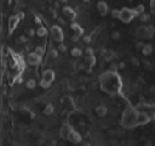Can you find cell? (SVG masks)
Listing matches in <instances>:
<instances>
[{
	"label": "cell",
	"mask_w": 155,
	"mask_h": 146,
	"mask_svg": "<svg viewBox=\"0 0 155 146\" xmlns=\"http://www.w3.org/2000/svg\"><path fill=\"white\" fill-rule=\"evenodd\" d=\"M101 89L108 95H116L122 89V80L121 77L118 74V72H113L108 70L103 72L98 78Z\"/></svg>",
	"instance_id": "cell-1"
},
{
	"label": "cell",
	"mask_w": 155,
	"mask_h": 146,
	"mask_svg": "<svg viewBox=\"0 0 155 146\" xmlns=\"http://www.w3.org/2000/svg\"><path fill=\"white\" fill-rule=\"evenodd\" d=\"M138 116H139V110L137 107H127L124 112H122L120 123L121 125L126 128V129H132V128L139 127L138 125Z\"/></svg>",
	"instance_id": "cell-2"
},
{
	"label": "cell",
	"mask_w": 155,
	"mask_h": 146,
	"mask_svg": "<svg viewBox=\"0 0 155 146\" xmlns=\"http://www.w3.org/2000/svg\"><path fill=\"white\" fill-rule=\"evenodd\" d=\"M154 34H155V31L153 27L139 26L137 31H136V36L139 39H150L154 36Z\"/></svg>",
	"instance_id": "cell-3"
},
{
	"label": "cell",
	"mask_w": 155,
	"mask_h": 146,
	"mask_svg": "<svg viewBox=\"0 0 155 146\" xmlns=\"http://www.w3.org/2000/svg\"><path fill=\"white\" fill-rule=\"evenodd\" d=\"M136 15L135 9H129V7H122L120 10V16L119 20L122 22V23H130V22L133 20Z\"/></svg>",
	"instance_id": "cell-4"
},
{
	"label": "cell",
	"mask_w": 155,
	"mask_h": 146,
	"mask_svg": "<svg viewBox=\"0 0 155 146\" xmlns=\"http://www.w3.org/2000/svg\"><path fill=\"white\" fill-rule=\"evenodd\" d=\"M55 79V72L53 70H45L41 74V80H40V86L43 88H49Z\"/></svg>",
	"instance_id": "cell-5"
},
{
	"label": "cell",
	"mask_w": 155,
	"mask_h": 146,
	"mask_svg": "<svg viewBox=\"0 0 155 146\" xmlns=\"http://www.w3.org/2000/svg\"><path fill=\"white\" fill-rule=\"evenodd\" d=\"M50 32H51V36L52 39L55 40V42L57 43H62L63 42V38H64V33H63V31L60 26L55 25L51 27V29H50Z\"/></svg>",
	"instance_id": "cell-6"
},
{
	"label": "cell",
	"mask_w": 155,
	"mask_h": 146,
	"mask_svg": "<svg viewBox=\"0 0 155 146\" xmlns=\"http://www.w3.org/2000/svg\"><path fill=\"white\" fill-rule=\"evenodd\" d=\"M26 61H27V63H28V65H30V66H39L40 62H41V56H39L38 54H35V52L33 51V52H30V54L27 55Z\"/></svg>",
	"instance_id": "cell-7"
},
{
	"label": "cell",
	"mask_w": 155,
	"mask_h": 146,
	"mask_svg": "<svg viewBox=\"0 0 155 146\" xmlns=\"http://www.w3.org/2000/svg\"><path fill=\"white\" fill-rule=\"evenodd\" d=\"M73 127L70 124H63L60 129V136L62 139H68L69 138V135L73 133Z\"/></svg>",
	"instance_id": "cell-8"
},
{
	"label": "cell",
	"mask_w": 155,
	"mask_h": 146,
	"mask_svg": "<svg viewBox=\"0 0 155 146\" xmlns=\"http://www.w3.org/2000/svg\"><path fill=\"white\" fill-rule=\"evenodd\" d=\"M152 121V118L149 117V115L147 112L144 111H139V116H138V125L142 127V125H145Z\"/></svg>",
	"instance_id": "cell-9"
},
{
	"label": "cell",
	"mask_w": 155,
	"mask_h": 146,
	"mask_svg": "<svg viewBox=\"0 0 155 146\" xmlns=\"http://www.w3.org/2000/svg\"><path fill=\"white\" fill-rule=\"evenodd\" d=\"M20 18H18L16 15H13V16H10L9 17V32H10V33H12L13 31L16 29V27H17V25L20 23Z\"/></svg>",
	"instance_id": "cell-10"
},
{
	"label": "cell",
	"mask_w": 155,
	"mask_h": 146,
	"mask_svg": "<svg viewBox=\"0 0 155 146\" xmlns=\"http://www.w3.org/2000/svg\"><path fill=\"white\" fill-rule=\"evenodd\" d=\"M97 10H98V12L101 13L102 16H106L107 13L109 12V6H108L107 1H104V0L98 1V3H97Z\"/></svg>",
	"instance_id": "cell-11"
},
{
	"label": "cell",
	"mask_w": 155,
	"mask_h": 146,
	"mask_svg": "<svg viewBox=\"0 0 155 146\" xmlns=\"http://www.w3.org/2000/svg\"><path fill=\"white\" fill-rule=\"evenodd\" d=\"M68 140H69L72 144L78 145V144H81V141H83V136L80 135V133H78V131L73 130V133L69 135V138H68Z\"/></svg>",
	"instance_id": "cell-12"
},
{
	"label": "cell",
	"mask_w": 155,
	"mask_h": 146,
	"mask_svg": "<svg viewBox=\"0 0 155 146\" xmlns=\"http://www.w3.org/2000/svg\"><path fill=\"white\" fill-rule=\"evenodd\" d=\"M63 13H64V15L69 18L72 22H74L75 17H76V13H75V11L73 10L70 6H64V7H63Z\"/></svg>",
	"instance_id": "cell-13"
},
{
	"label": "cell",
	"mask_w": 155,
	"mask_h": 146,
	"mask_svg": "<svg viewBox=\"0 0 155 146\" xmlns=\"http://www.w3.org/2000/svg\"><path fill=\"white\" fill-rule=\"evenodd\" d=\"M102 56L106 61H112L113 58L115 57V52H114L112 49H106L102 51Z\"/></svg>",
	"instance_id": "cell-14"
},
{
	"label": "cell",
	"mask_w": 155,
	"mask_h": 146,
	"mask_svg": "<svg viewBox=\"0 0 155 146\" xmlns=\"http://www.w3.org/2000/svg\"><path fill=\"white\" fill-rule=\"evenodd\" d=\"M70 28L73 29V32H74V34H76V35L81 36V35L84 34V29H83V27H81L79 23H76V22H73V23L70 25Z\"/></svg>",
	"instance_id": "cell-15"
},
{
	"label": "cell",
	"mask_w": 155,
	"mask_h": 146,
	"mask_svg": "<svg viewBox=\"0 0 155 146\" xmlns=\"http://www.w3.org/2000/svg\"><path fill=\"white\" fill-rule=\"evenodd\" d=\"M96 62H97V60H96L95 55H90V56L85 57V65L87 67H93L96 65Z\"/></svg>",
	"instance_id": "cell-16"
},
{
	"label": "cell",
	"mask_w": 155,
	"mask_h": 146,
	"mask_svg": "<svg viewBox=\"0 0 155 146\" xmlns=\"http://www.w3.org/2000/svg\"><path fill=\"white\" fill-rule=\"evenodd\" d=\"M108 112V108L106 106H103V105H99V106L96 107V113H97L98 117H104L107 115Z\"/></svg>",
	"instance_id": "cell-17"
},
{
	"label": "cell",
	"mask_w": 155,
	"mask_h": 146,
	"mask_svg": "<svg viewBox=\"0 0 155 146\" xmlns=\"http://www.w3.org/2000/svg\"><path fill=\"white\" fill-rule=\"evenodd\" d=\"M64 104H66V107H67L68 111H74L75 110V104H74V101H73V99L70 96L66 98Z\"/></svg>",
	"instance_id": "cell-18"
},
{
	"label": "cell",
	"mask_w": 155,
	"mask_h": 146,
	"mask_svg": "<svg viewBox=\"0 0 155 146\" xmlns=\"http://www.w3.org/2000/svg\"><path fill=\"white\" fill-rule=\"evenodd\" d=\"M152 52H153V45L152 44H145L143 50H142V54L144 56H149V55H152Z\"/></svg>",
	"instance_id": "cell-19"
},
{
	"label": "cell",
	"mask_w": 155,
	"mask_h": 146,
	"mask_svg": "<svg viewBox=\"0 0 155 146\" xmlns=\"http://www.w3.org/2000/svg\"><path fill=\"white\" fill-rule=\"evenodd\" d=\"M53 105L52 104H47L46 106H45V108H44V115L45 116H51L52 113H53Z\"/></svg>",
	"instance_id": "cell-20"
},
{
	"label": "cell",
	"mask_w": 155,
	"mask_h": 146,
	"mask_svg": "<svg viewBox=\"0 0 155 146\" xmlns=\"http://www.w3.org/2000/svg\"><path fill=\"white\" fill-rule=\"evenodd\" d=\"M36 35L40 36V38H45V36L47 35V29L45 28V27H39V28L36 29Z\"/></svg>",
	"instance_id": "cell-21"
},
{
	"label": "cell",
	"mask_w": 155,
	"mask_h": 146,
	"mask_svg": "<svg viewBox=\"0 0 155 146\" xmlns=\"http://www.w3.org/2000/svg\"><path fill=\"white\" fill-rule=\"evenodd\" d=\"M135 12H136V15H142V13H144L145 12V7H144V5L143 4H139V5H137L135 7Z\"/></svg>",
	"instance_id": "cell-22"
},
{
	"label": "cell",
	"mask_w": 155,
	"mask_h": 146,
	"mask_svg": "<svg viewBox=\"0 0 155 146\" xmlns=\"http://www.w3.org/2000/svg\"><path fill=\"white\" fill-rule=\"evenodd\" d=\"M70 54H72V56H74V57H79V56H81V54H83V50H81V48H73Z\"/></svg>",
	"instance_id": "cell-23"
},
{
	"label": "cell",
	"mask_w": 155,
	"mask_h": 146,
	"mask_svg": "<svg viewBox=\"0 0 155 146\" xmlns=\"http://www.w3.org/2000/svg\"><path fill=\"white\" fill-rule=\"evenodd\" d=\"M34 52L35 54H38L39 56H44V54H45V46H43V45H38L35 49H34Z\"/></svg>",
	"instance_id": "cell-24"
},
{
	"label": "cell",
	"mask_w": 155,
	"mask_h": 146,
	"mask_svg": "<svg viewBox=\"0 0 155 146\" xmlns=\"http://www.w3.org/2000/svg\"><path fill=\"white\" fill-rule=\"evenodd\" d=\"M139 20H141V22H143V23H145V22H148L149 20H150V15L149 13H142V15L139 16Z\"/></svg>",
	"instance_id": "cell-25"
},
{
	"label": "cell",
	"mask_w": 155,
	"mask_h": 146,
	"mask_svg": "<svg viewBox=\"0 0 155 146\" xmlns=\"http://www.w3.org/2000/svg\"><path fill=\"white\" fill-rule=\"evenodd\" d=\"M26 85H27V88H29V89H34L35 88V85H36V82L34 80V79H28L27 80V83H26Z\"/></svg>",
	"instance_id": "cell-26"
},
{
	"label": "cell",
	"mask_w": 155,
	"mask_h": 146,
	"mask_svg": "<svg viewBox=\"0 0 155 146\" xmlns=\"http://www.w3.org/2000/svg\"><path fill=\"white\" fill-rule=\"evenodd\" d=\"M57 55H58V50L57 49H50V51H49V57L50 58H56Z\"/></svg>",
	"instance_id": "cell-27"
},
{
	"label": "cell",
	"mask_w": 155,
	"mask_h": 146,
	"mask_svg": "<svg viewBox=\"0 0 155 146\" xmlns=\"http://www.w3.org/2000/svg\"><path fill=\"white\" fill-rule=\"evenodd\" d=\"M57 50H58V52H66L67 46L63 43H60L58 44V46H57Z\"/></svg>",
	"instance_id": "cell-28"
},
{
	"label": "cell",
	"mask_w": 155,
	"mask_h": 146,
	"mask_svg": "<svg viewBox=\"0 0 155 146\" xmlns=\"http://www.w3.org/2000/svg\"><path fill=\"white\" fill-rule=\"evenodd\" d=\"M112 38L114 39V40H119L120 39V33L118 31H114L113 33H112Z\"/></svg>",
	"instance_id": "cell-29"
},
{
	"label": "cell",
	"mask_w": 155,
	"mask_h": 146,
	"mask_svg": "<svg viewBox=\"0 0 155 146\" xmlns=\"http://www.w3.org/2000/svg\"><path fill=\"white\" fill-rule=\"evenodd\" d=\"M112 16H113V18H118V20H119L120 10H112Z\"/></svg>",
	"instance_id": "cell-30"
},
{
	"label": "cell",
	"mask_w": 155,
	"mask_h": 146,
	"mask_svg": "<svg viewBox=\"0 0 155 146\" xmlns=\"http://www.w3.org/2000/svg\"><path fill=\"white\" fill-rule=\"evenodd\" d=\"M118 68H119V66H118V63H112L110 66H109V70L113 71V72H116Z\"/></svg>",
	"instance_id": "cell-31"
},
{
	"label": "cell",
	"mask_w": 155,
	"mask_h": 146,
	"mask_svg": "<svg viewBox=\"0 0 155 146\" xmlns=\"http://www.w3.org/2000/svg\"><path fill=\"white\" fill-rule=\"evenodd\" d=\"M150 12L155 13V0H150Z\"/></svg>",
	"instance_id": "cell-32"
},
{
	"label": "cell",
	"mask_w": 155,
	"mask_h": 146,
	"mask_svg": "<svg viewBox=\"0 0 155 146\" xmlns=\"http://www.w3.org/2000/svg\"><path fill=\"white\" fill-rule=\"evenodd\" d=\"M144 43L143 42H138L137 44H136V48H137L138 50H141V51H142V50H143V48H144Z\"/></svg>",
	"instance_id": "cell-33"
},
{
	"label": "cell",
	"mask_w": 155,
	"mask_h": 146,
	"mask_svg": "<svg viewBox=\"0 0 155 146\" xmlns=\"http://www.w3.org/2000/svg\"><path fill=\"white\" fill-rule=\"evenodd\" d=\"M84 52H85L86 56H90V55H93V51H92V49H91V48H86Z\"/></svg>",
	"instance_id": "cell-34"
},
{
	"label": "cell",
	"mask_w": 155,
	"mask_h": 146,
	"mask_svg": "<svg viewBox=\"0 0 155 146\" xmlns=\"http://www.w3.org/2000/svg\"><path fill=\"white\" fill-rule=\"evenodd\" d=\"M143 65H144V67H147V70H152V68H153V66L150 65L149 61H147V60L143 61Z\"/></svg>",
	"instance_id": "cell-35"
},
{
	"label": "cell",
	"mask_w": 155,
	"mask_h": 146,
	"mask_svg": "<svg viewBox=\"0 0 155 146\" xmlns=\"http://www.w3.org/2000/svg\"><path fill=\"white\" fill-rule=\"evenodd\" d=\"M27 33L29 34V36H33L34 34H36V31L33 28H29V29H27Z\"/></svg>",
	"instance_id": "cell-36"
},
{
	"label": "cell",
	"mask_w": 155,
	"mask_h": 146,
	"mask_svg": "<svg viewBox=\"0 0 155 146\" xmlns=\"http://www.w3.org/2000/svg\"><path fill=\"white\" fill-rule=\"evenodd\" d=\"M26 40H27L26 36H24V35H21L20 38H17V43H24Z\"/></svg>",
	"instance_id": "cell-37"
},
{
	"label": "cell",
	"mask_w": 155,
	"mask_h": 146,
	"mask_svg": "<svg viewBox=\"0 0 155 146\" xmlns=\"http://www.w3.org/2000/svg\"><path fill=\"white\" fill-rule=\"evenodd\" d=\"M16 16H17L18 18H20V20H23V18H24V12L20 11V12H17V13H16Z\"/></svg>",
	"instance_id": "cell-38"
},
{
	"label": "cell",
	"mask_w": 155,
	"mask_h": 146,
	"mask_svg": "<svg viewBox=\"0 0 155 146\" xmlns=\"http://www.w3.org/2000/svg\"><path fill=\"white\" fill-rule=\"evenodd\" d=\"M79 38H80L79 35H76V34H73V36H72V40H73V42H78V40H79Z\"/></svg>",
	"instance_id": "cell-39"
},
{
	"label": "cell",
	"mask_w": 155,
	"mask_h": 146,
	"mask_svg": "<svg viewBox=\"0 0 155 146\" xmlns=\"http://www.w3.org/2000/svg\"><path fill=\"white\" fill-rule=\"evenodd\" d=\"M90 42H91V38L89 35H85L84 36V43H90Z\"/></svg>",
	"instance_id": "cell-40"
},
{
	"label": "cell",
	"mask_w": 155,
	"mask_h": 146,
	"mask_svg": "<svg viewBox=\"0 0 155 146\" xmlns=\"http://www.w3.org/2000/svg\"><path fill=\"white\" fill-rule=\"evenodd\" d=\"M118 66H119V68H120V70H124V68H125V62H120L119 63V65H118Z\"/></svg>",
	"instance_id": "cell-41"
},
{
	"label": "cell",
	"mask_w": 155,
	"mask_h": 146,
	"mask_svg": "<svg viewBox=\"0 0 155 146\" xmlns=\"http://www.w3.org/2000/svg\"><path fill=\"white\" fill-rule=\"evenodd\" d=\"M132 63H133V65H138V61H137V58H132Z\"/></svg>",
	"instance_id": "cell-42"
},
{
	"label": "cell",
	"mask_w": 155,
	"mask_h": 146,
	"mask_svg": "<svg viewBox=\"0 0 155 146\" xmlns=\"http://www.w3.org/2000/svg\"><path fill=\"white\" fill-rule=\"evenodd\" d=\"M58 21H60L61 25H64V20H63V18H58Z\"/></svg>",
	"instance_id": "cell-43"
},
{
	"label": "cell",
	"mask_w": 155,
	"mask_h": 146,
	"mask_svg": "<svg viewBox=\"0 0 155 146\" xmlns=\"http://www.w3.org/2000/svg\"><path fill=\"white\" fill-rule=\"evenodd\" d=\"M81 146H91V145H90V144H87V143H84V144L81 145Z\"/></svg>",
	"instance_id": "cell-44"
},
{
	"label": "cell",
	"mask_w": 155,
	"mask_h": 146,
	"mask_svg": "<svg viewBox=\"0 0 155 146\" xmlns=\"http://www.w3.org/2000/svg\"><path fill=\"white\" fill-rule=\"evenodd\" d=\"M144 146H150V143H147V144H145Z\"/></svg>",
	"instance_id": "cell-45"
},
{
	"label": "cell",
	"mask_w": 155,
	"mask_h": 146,
	"mask_svg": "<svg viewBox=\"0 0 155 146\" xmlns=\"http://www.w3.org/2000/svg\"><path fill=\"white\" fill-rule=\"evenodd\" d=\"M61 1H62V3H66V1H67V0H61Z\"/></svg>",
	"instance_id": "cell-46"
},
{
	"label": "cell",
	"mask_w": 155,
	"mask_h": 146,
	"mask_svg": "<svg viewBox=\"0 0 155 146\" xmlns=\"http://www.w3.org/2000/svg\"><path fill=\"white\" fill-rule=\"evenodd\" d=\"M83 1H84V3H86V1H89V0H83Z\"/></svg>",
	"instance_id": "cell-47"
},
{
	"label": "cell",
	"mask_w": 155,
	"mask_h": 146,
	"mask_svg": "<svg viewBox=\"0 0 155 146\" xmlns=\"http://www.w3.org/2000/svg\"><path fill=\"white\" fill-rule=\"evenodd\" d=\"M154 124H155V119H154Z\"/></svg>",
	"instance_id": "cell-48"
},
{
	"label": "cell",
	"mask_w": 155,
	"mask_h": 146,
	"mask_svg": "<svg viewBox=\"0 0 155 146\" xmlns=\"http://www.w3.org/2000/svg\"><path fill=\"white\" fill-rule=\"evenodd\" d=\"M154 67H155V63H154Z\"/></svg>",
	"instance_id": "cell-49"
}]
</instances>
